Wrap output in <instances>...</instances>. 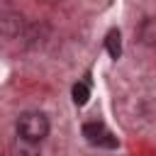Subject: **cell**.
<instances>
[{
	"mask_svg": "<svg viewBox=\"0 0 156 156\" xmlns=\"http://www.w3.org/2000/svg\"><path fill=\"white\" fill-rule=\"evenodd\" d=\"M17 134L20 136H27L32 141L46 139V134H49V117L44 112H37V110L22 112L17 117Z\"/></svg>",
	"mask_w": 156,
	"mask_h": 156,
	"instance_id": "1",
	"label": "cell"
},
{
	"mask_svg": "<svg viewBox=\"0 0 156 156\" xmlns=\"http://www.w3.org/2000/svg\"><path fill=\"white\" fill-rule=\"evenodd\" d=\"M83 136L93 146H102V149H115L117 146V136L102 122H85L83 124Z\"/></svg>",
	"mask_w": 156,
	"mask_h": 156,
	"instance_id": "2",
	"label": "cell"
},
{
	"mask_svg": "<svg viewBox=\"0 0 156 156\" xmlns=\"http://www.w3.org/2000/svg\"><path fill=\"white\" fill-rule=\"evenodd\" d=\"M22 27H24L22 15H17V12H2L0 15V32L5 37H17L22 32Z\"/></svg>",
	"mask_w": 156,
	"mask_h": 156,
	"instance_id": "3",
	"label": "cell"
},
{
	"mask_svg": "<svg viewBox=\"0 0 156 156\" xmlns=\"http://www.w3.org/2000/svg\"><path fill=\"white\" fill-rule=\"evenodd\" d=\"M10 154L12 156H41V151H39V141H32V139H27V136H15V141H12V146H10Z\"/></svg>",
	"mask_w": 156,
	"mask_h": 156,
	"instance_id": "4",
	"label": "cell"
},
{
	"mask_svg": "<svg viewBox=\"0 0 156 156\" xmlns=\"http://www.w3.org/2000/svg\"><path fill=\"white\" fill-rule=\"evenodd\" d=\"M105 49L110 54V58H119L122 56V34L119 29H110L105 37Z\"/></svg>",
	"mask_w": 156,
	"mask_h": 156,
	"instance_id": "5",
	"label": "cell"
},
{
	"mask_svg": "<svg viewBox=\"0 0 156 156\" xmlns=\"http://www.w3.org/2000/svg\"><path fill=\"white\" fill-rule=\"evenodd\" d=\"M71 95H73V102H76L78 107L88 105V100H90V88H88V83H85V80H78V83L71 88Z\"/></svg>",
	"mask_w": 156,
	"mask_h": 156,
	"instance_id": "6",
	"label": "cell"
}]
</instances>
